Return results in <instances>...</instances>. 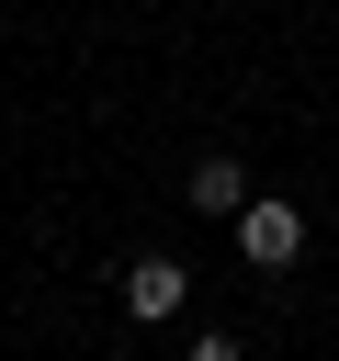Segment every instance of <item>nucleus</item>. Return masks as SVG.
Listing matches in <instances>:
<instances>
[{"label":"nucleus","instance_id":"obj_3","mask_svg":"<svg viewBox=\"0 0 339 361\" xmlns=\"http://www.w3.org/2000/svg\"><path fill=\"white\" fill-rule=\"evenodd\" d=\"M181 203H192V214H237V203H249V169H237V158L215 147V158H192V180H181Z\"/></svg>","mask_w":339,"mask_h":361},{"label":"nucleus","instance_id":"obj_2","mask_svg":"<svg viewBox=\"0 0 339 361\" xmlns=\"http://www.w3.org/2000/svg\"><path fill=\"white\" fill-rule=\"evenodd\" d=\"M181 305H192V271H181V259H170V248H158V259H136V271H124V316H136V327H170V316H181Z\"/></svg>","mask_w":339,"mask_h":361},{"label":"nucleus","instance_id":"obj_4","mask_svg":"<svg viewBox=\"0 0 339 361\" xmlns=\"http://www.w3.org/2000/svg\"><path fill=\"white\" fill-rule=\"evenodd\" d=\"M192 361H249V350H237L226 327H203V338H192Z\"/></svg>","mask_w":339,"mask_h":361},{"label":"nucleus","instance_id":"obj_1","mask_svg":"<svg viewBox=\"0 0 339 361\" xmlns=\"http://www.w3.org/2000/svg\"><path fill=\"white\" fill-rule=\"evenodd\" d=\"M226 226H237V259H249V271H294V259H305V214H294L282 192H249Z\"/></svg>","mask_w":339,"mask_h":361}]
</instances>
